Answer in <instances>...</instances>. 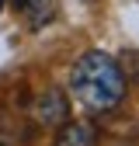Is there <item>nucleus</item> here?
<instances>
[{"mask_svg": "<svg viewBox=\"0 0 139 146\" xmlns=\"http://www.w3.org/2000/svg\"><path fill=\"white\" fill-rule=\"evenodd\" d=\"M70 90L87 111H111L125 98V77L108 52H83L70 73Z\"/></svg>", "mask_w": 139, "mask_h": 146, "instance_id": "obj_1", "label": "nucleus"}, {"mask_svg": "<svg viewBox=\"0 0 139 146\" xmlns=\"http://www.w3.org/2000/svg\"><path fill=\"white\" fill-rule=\"evenodd\" d=\"M31 115H35L38 125H45V129H59V125L70 118V98L63 94L59 87H45L38 94V101H35Z\"/></svg>", "mask_w": 139, "mask_h": 146, "instance_id": "obj_2", "label": "nucleus"}, {"mask_svg": "<svg viewBox=\"0 0 139 146\" xmlns=\"http://www.w3.org/2000/svg\"><path fill=\"white\" fill-rule=\"evenodd\" d=\"M52 146H101V132L94 129L91 122H63L59 132H56V143Z\"/></svg>", "mask_w": 139, "mask_h": 146, "instance_id": "obj_3", "label": "nucleus"}, {"mask_svg": "<svg viewBox=\"0 0 139 146\" xmlns=\"http://www.w3.org/2000/svg\"><path fill=\"white\" fill-rule=\"evenodd\" d=\"M42 0H14V7H21V11H31V7H38Z\"/></svg>", "mask_w": 139, "mask_h": 146, "instance_id": "obj_4", "label": "nucleus"}, {"mask_svg": "<svg viewBox=\"0 0 139 146\" xmlns=\"http://www.w3.org/2000/svg\"><path fill=\"white\" fill-rule=\"evenodd\" d=\"M4 4H7V0H0V11H4Z\"/></svg>", "mask_w": 139, "mask_h": 146, "instance_id": "obj_5", "label": "nucleus"}]
</instances>
